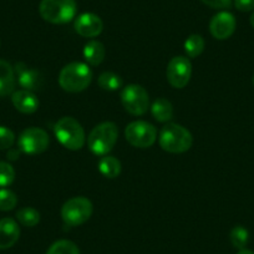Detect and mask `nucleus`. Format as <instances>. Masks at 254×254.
I'll list each match as a JSON object with an SVG mask.
<instances>
[{
  "mask_svg": "<svg viewBox=\"0 0 254 254\" xmlns=\"http://www.w3.org/2000/svg\"><path fill=\"white\" fill-rule=\"evenodd\" d=\"M92 81V71L84 63H70L64 66L59 75V85L67 92L84 91Z\"/></svg>",
  "mask_w": 254,
  "mask_h": 254,
  "instance_id": "obj_1",
  "label": "nucleus"
},
{
  "mask_svg": "<svg viewBox=\"0 0 254 254\" xmlns=\"http://www.w3.org/2000/svg\"><path fill=\"white\" fill-rule=\"evenodd\" d=\"M54 132L59 142L67 150H81L86 141L84 128L74 117H61L54 127Z\"/></svg>",
  "mask_w": 254,
  "mask_h": 254,
  "instance_id": "obj_2",
  "label": "nucleus"
},
{
  "mask_svg": "<svg viewBox=\"0 0 254 254\" xmlns=\"http://www.w3.org/2000/svg\"><path fill=\"white\" fill-rule=\"evenodd\" d=\"M161 148L170 153H183L190 150L193 137L190 131L177 124H167L162 127L158 137Z\"/></svg>",
  "mask_w": 254,
  "mask_h": 254,
  "instance_id": "obj_3",
  "label": "nucleus"
},
{
  "mask_svg": "<svg viewBox=\"0 0 254 254\" xmlns=\"http://www.w3.org/2000/svg\"><path fill=\"white\" fill-rule=\"evenodd\" d=\"M119 138V128L114 122H102L94 127L87 137V146L96 156H106L115 147Z\"/></svg>",
  "mask_w": 254,
  "mask_h": 254,
  "instance_id": "obj_4",
  "label": "nucleus"
},
{
  "mask_svg": "<svg viewBox=\"0 0 254 254\" xmlns=\"http://www.w3.org/2000/svg\"><path fill=\"white\" fill-rule=\"evenodd\" d=\"M77 5L75 0H41L39 13L51 24H66L75 18Z\"/></svg>",
  "mask_w": 254,
  "mask_h": 254,
  "instance_id": "obj_5",
  "label": "nucleus"
},
{
  "mask_svg": "<svg viewBox=\"0 0 254 254\" xmlns=\"http://www.w3.org/2000/svg\"><path fill=\"white\" fill-rule=\"evenodd\" d=\"M94 207L86 197H72L61 207V217L69 227H77L87 222L91 217Z\"/></svg>",
  "mask_w": 254,
  "mask_h": 254,
  "instance_id": "obj_6",
  "label": "nucleus"
},
{
  "mask_svg": "<svg viewBox=\"0 0 254 254\" xmlns=\"http://www.w3.org/2000/svg\"><path fill=\"white\" fill-rule=\"evenodd\" d=\"M121 102L125 110L133 116H141L150 107V97L145 87L137 84L127 85L121 92Z\"/></svg>",
  "mask_w": 254,
  "mask_h": 254,
  "instance_id": "obj_7",
  "label": "nucleus"
},
{
  "mask_svg": "<svg viewBox=\"0 0 254 254\" xmlns=\"http://www.w3.org/2000/svg\"><path fill=\"white\" fill-rule=\"evenodd\" d=\"M127 142L133 147L148 148L156 142L157 130L152 124L146 121H133L125 130Z\"/></svg>",
  "mask_w": 254,
  "mask_h": 254,
  "instance_id": "obj_8",
  "label": "nucleus"
},
{
  "mask_svg": "<svg viewBox=\"0 0 254 254\" xmlns=\"http://www.w3.org/2000/svg\"><path fill=\"white\" fill-rule=\"evenodd\" d=\"M50 143L49 135L39 127H28L20 133L18 140L19 148L26 155H40L45 152Z\"/></svg>",
  "mask_w": 254,
  "mask_h": 254,
  "instance_id": "obj_9",
  "label": "nucleus"
},
{
  "mask_svg": "<svg viewBox=\"0 0 254 254\" xmlns=\"http://www.w3.org/2000/svg\"><path fill=\"white\" fill-rule=\"evenodd\" d=\"M167 80L175 89H183L190 82L192 75V64L190 59L185 56H176L168 63Z\"/></svg>",
  "mask_w": 254,
  "mask_h": 254,
  "instance_id": "obj_10",
  "label": "nucleus"
},
{
  "mask_svg": "<svg viewBox=\"0 0 254 254\" xmlns=\"http://www.w3.org/2000/svg\"><path fill=\"white\" fill-rule=\"evenodd\" d=\"M237 21L232 13L221 11L212 18L209 23V31L217 40H226L233 35L236 30Z\"/></svg>",
  "mask_w": 254,
  "mask_h": 254,
  "instance_id": "obj_11",
  "label": "nucleus"
},
{
  "mask_svg": "<svg viewBox=\"0 0 254 254\" xmlns=\"http://www.w3.org/2000/svg\"><path fill=\"white\" fill-rule=\"evenodd\" d=\"M74 28L75 31L82 38H96L102 33L104 23L100 16L92 13H85L77 16Z\"/></svg>",
  "mask_w": 254,
  "mask_h": 254,
  "instance_id": "obj_12",
  "label": "nucleus"
},
{
  "mask_svg": "<svg viewBox=\"0 0 254 254\" xmlns=\"http://www.w3.org/2000/svg\"><path fill=\"white\" fill-rule=\"evenodd\" d=\"M15 71L18 74L19 85L23 90L33 92L43 86V76L38 70L30 69L23 63H18L15 65Z\"/></svg>",
  "mask_w": 254,
  "mask_h": 254,
  "instance_id": "obj_13",
  "label": "nucleus"
},
{
  "mask_svg": "<svg viewBox=\"0 0 254 254\" xmlns=\"http://www.w3.org/2000/svg\"><path fill=\"white\" fill-rule=\"evenodd\" d=\"M20 228L15 219L6 217L0 219V249H9L18 242Z\"/></svg>",
  "mask_w": 254,
  "mask_h": 254,
  "instance_id": "obj_14",
  "label": "nucleus"
},
{
  "mask_svg": "<svg viewBox=\"0 0 254 254\" xmlns=\"http://www.w3.org/2000/svg\"><path fill=\"white\" fill-rule=\"evenodd\" d=\"M14 107L21 114H34L39 109V100L34 92L28 90H19L11 95Z\"/></svg>",
  "mask_w": 254,
  "mask_h": 254,
  "instance_id": "obj_15",
  "label": "nucleus"
},
{
  "mask_svg": "<svg viewBox=\"0 0 254 254\" xmlns=\"http://www.w3.org/2000/svg\"><path fill=\"white\" fill-rule=\"evenodd\" d=\"M15 89V74L10 64L0 60V97L13 94Z\"/></svg>",
  "mask_w": 254,
  "mask_h": 254,
  "instance_id": "obj_16",
  "label": "nucleus"
},
{
  "mask_svg": "<svg viewBox=\"0 0 254 254\" xmlns=\"http://www.w3.org/2000/svg\"><path fill=\"white\" fill-rule=\"evenodd\" d=\"M106 50H105L104 44L97 40H91L85 45L84 48V58L90 65L97 66L104 61Z\"/></svg>",
  "mask_w": 254,
  "mask_h": 254,
  "instance_id": "obj_17",
  "label": "nucleus"
},
{
  "mask_svg": "<svg viewBox=\"0 0 254 254\" xmlns=\"http://www.w3.org/2000/svg\"><path fill=\"white\" fill-rule=\"evenodd\" d=\"M151 112L155 117L156 121L158 122H167L172 119L173 116V106L168 100L157 99L151 106Z\"/></svg>",
  "mask_w": 254,
  "mask_h": 254,
  "instance_id": "obj_18",
  "label": "nucleus"
},
{
  "mask_svg": "<svg viewBox=\"0 0 254 254\" xmlns=\"http://www.w3.org/2000/svg\"><path fill=\"white\" fill-rule=\"evenodd\" d=\"M99 170L106 178H116L121 173V162L114 156H102L99 161Z\"/></svg>",
  "mask_w": 254,
  "mask_h": 254,
  "instance_id": "obj_19",
  "label": "nucleus"
},
{
  "mask_svg": "<svg viewBox=\"0 0 254 254\" xmlns=\"http://www.w3.org/2000/svg\"><path fill=\"white\" fill-rule=\"evenodd\" d=\"M97 84L102 90H107V91H116V90L121 89L124 81L121 77L117 74L111 71L102 72L97 79Z\"/></svg>",
  "mask_w": 254,
  "mask_h": 254,
  "instance_id": "obj_20",
  "label": "nucleus"
},
{
  "mask_svg": "<svg viewBox=\"0 0 254 254\" xmlns=\"http://www.w3.org/2000/svg\"><path fill=\"white\" fill-rule=\"evenodd\" d=\"M204 50V39L198 34H192L185 41V51L188 58H197Z\"/></svg>",
  "mask_w": 254,
  "mask_h": 254,
  "instance_id": "obj_21",
  "label": "nucleus"
},
{
  "mask_svg": "<svg viewBox=\"0 0 254 254\" xmlns=\"http://www.w3.org/2000/svg\"><path fill=\"white\" fill-rule=\"evenodd\" d=\"M16 219L25 227H34L40 222V213L35 208L24 207L16 212Z\"/></svg>",
  "mask_w": 254,
  "mask_h": 254,
  "instance_id": "obj_22",
  "label": "nucleus"
},
{
  "mask_svg": "<svg viewBox=\"0 0 254 254\" xmlns=\"http://www.w3.org/2000/svg\"><path fill=\"white\" fill-rule=\"evenodd\" d=\"M46 254H80V251L74 242L60 239L51 244Z\"/></svg>",
  "mask_w": 254,
  "mask_h": 254,
  "instance_id": "obj_23",
  "label": "nucleus"
},
{
  "mask_svg": "<svg viewBox=\"0 0 254 254\" xmlns=\"http://www.w3.org/2000/svg\"><path fill=\"white\" fill-rule=\"evenodd\" d=\"M229 238H231L232 244H233L234 248L237 249H244V247L247 246L249 239V233L243 226H236L231 231V234H229Z\"/></svg>",
  "mask_w": 254,
  "mask_h": 254,
  "instance_id": "obj_24",
  "label": "nucleus"
},
{
  "mask_svg": "<svg viewBox=\"0 0 254 254\" xmlns=\"http://www.w3.org/2000/svg\"><path fill=\"white\" fill-rule=\"evenodd\" d=\"M18 203V197L13 190L1 188L0 190V211L8 212L15 208Z\"/></svg>",
  "mask_w": 254,
  "mask_h": 254,
  "instance_id": "obj_25",
  "label": "nucleus"
},
{
  "mask_svg": "<svg viewBox=\"0 0 254 254\" xmlns=\"http://www.w3.org/2000/svg\"><path fill=\"white\" fill-rule=\"evenodd\" d=\"M15 180V171L8 162H0V187H8Z\"/></svg>",
  "mask_w": 254,
  "mask_h": 254,
  "instance_id": "obj_26",
  "label": "nucleus"
},
{
  "mask_svg": "<svg viewBox=\"0 0 254 254\" xmlns=\"http://www.w3.org/2000/svg\"><path fill=\"white\" fill-rule=\"evenodd\" d=\"M15 135L10 128L0 126V150H9L14 145Z\"/></svg>",
  "mask_w": 254,
  "mask_h": 254,
  "instance_id": "obj_27",
  "label": "nucleus"
},
{
  "mask_svg": "<svg viewBox=\"0 0 254 254\" xmlns=\"http://www.w3.org/2000/svg\"><path fill=\"white\" fill-rule=\"evenodd\" d=\"M201 1L213 9H226L229 8L232 4V0H201Z\"/></svg>",
  "mask_w": 254,
  "mask_h": 254,
  "instance_id": "obj_28",
  "label": "nucleus"
},
{
  "mask_svg": "<svg viewBox=\"0 0 254 254\" xmlns=\"http://www.w3.org/2000/svg\"><path fill=\"white\" fill-rule=\"evenodd\" d=\"M234 6L239 11L254 10V0H234Z\"/></svg>",
  "mask_w": 254,
  "mask_h": 254,
  "instance_id": "obj_29",
  "label": "nucleus"
},
{
  "mask_svg": "<svg viewBox=\"0 0 254 254\" xmlns=\"http://www.w3.org/2000/svg\"><path fill=\"white\" fill-rule=\"evenodd\" d=\"M237 254H254V252L249 251V249H241Z\"/></svg>",
  "mask_w": 254,
  "mask_h": 254,
  "instance_id": "obj_30",
  "label": "nucleus"
},
{
  "mask_svg": "<svg viewBox=\"0 0 254 254\" xmlns=\"http://www.w3.org/2000/svg\"><path fill=\"white\" fill-rule=\"evenodd\" d=\"M251 25L254 28V13L252 14V16H251Z\"/></svg>",
  "mask_w": 254,
  "mask_h": 254,
  "instance_id": "obj_31",
  "label": "nucleus"
},
{
  "mask_svg": "<svg viewBox=\"0 0 254 254\" xmlns=\"http://www.w3.org/2000/svg\"><path fill=\"white\" fill-rule=\"evenodd\" d=\"M253 85H254V76H253Z\"/></svg>",
  "mask_w": 254,
  "mask_h": 254,
  "instance_id": "obj_32",
  "label": "nucleus"
}]
</instances>
